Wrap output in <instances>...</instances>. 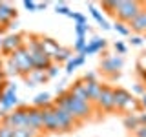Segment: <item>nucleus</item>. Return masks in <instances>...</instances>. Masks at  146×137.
I'll list each match as a JSON object with an SVG mask.
<instances>
[{
	"mask_svg": "<svg viewBox=\"0 0 146 137\" xmlns=\"http://www.w3.org/2000/svg\"><path fill=\"white\" fill-rule=\"evenodd\" d=\"M88 42H90V44H93L97 51H102V49H106V46H108L106 39H100V37H93L91 40H88Z\"/></svg>",
	"mask_w": 146,
	"mask_h": 137,
	"instance_id": "27",
	"label": "nucleus"
},
{
	"mask_svg": "<svg viewBox=\"0 0 146 137\" xmlns=\"http://www.w3.org/2000/svg\"><path fill=\"white\" fill-rule=\"evenodd\" d=\"M38 46H40V51H44L49 59H51V61H53L55 55H57V51L62 48V46L58 44L55 39H49V37H40V35H38Z\"/></svg>",
	"mask_w": 146,
	"mask_h": 137,
	"instance_id": "12",
	"label": "nucleus"
},
{
	"mask_svg": "<svg viewBox=\"0 0 146 137\" xmlns=\"http://www.w3.org/2000/svg\"><path fill=\"white\" fill-rule=\"evenodd\" d=\"M70 18L75 20V24H88V18L82 15V13H77V11H71L70 13Z\"/></svg>",
	"mask_w": 146,
	"mask_h": 137,
	"instance_id": "32",
	"label": "nucleus"
},
{
	"mask_svg": "<svg viewBox=\"0 0 146 137\" xmlns=\"http://www.w3.org/2000/svg\"><path fill=\"white\" fill-rule=\"evenodd\" d=\"M42 115H44V132H51V134H58V122H57V115H55V108L46 106L42 108Z\"/></svg>",
	"mask_w": 146,
	"mask_h": 137,
	"instance_id": "9",
	"label": "nucleus"
},
{
	"mask_svg": "<svg viewBox=\"0 0 146 137\" xmlns=\"http://www.w3.org/2000/svg\"><path fill=\"white\" fill-rule=\"evenodd\" d=\"M53 100H51V95L48 93V91H42V93H38L36 97L33 99V106L35 108H46V106H51Z\"/></svg>",
	"mask_w": 146,
	"mask_h": 137,
	"instance_id": "20",
	"label": "nucleus"
},
{
	"mask_svg": "<svg viewBox=\"0 0 146 137\" xmlns=\"http://www.w3.org/2000/svg\"><path fill=\"white\" fill-rule=\"evenodd\" d=\"M133 99V95L128 90L117 88L115 93H113V102H115V110H126V106L130 104V100Z\"/></svg>",
	"mask_w": 146,
	"mask_h": 137,
	"instance_id": "16",
	"label": "nucleus"
},
{
	"mask_svg": "<svg viewBox=\"0 0 146 137\" xmlns=\"http://www.w3.org/2000/svg\"><path fill=\"white\" fill-rule=\"evenodd\" d=\"M133 135H135V137H146V126L141 124V126L133 132Z\"/></svg>",
	"mask_w": 146,
	"mask_h": 137,
	"instance_id": "40",
	"label": "nucleus"
},
{
	"mask_svg": "<svg viewBox=\"0 0 146 137\" xmlns=\"http://www.w3.org/2000/svg\"><path fill=\"white\" fill-rule=\"evenodd\" d=\"M36 6H38V11H44V9L48 7V4H46V2H42V4H36Z\"/></svg>",
	"mask_w": 146,
	"mask_h": 137,
	"instance_id": "44",
	"label": "nucleus"
},
{
	"mask_svg": "<svg viewBox=\"0 0 146 137\" xmlns=\"http://www.w3.org/2000/svg\"><path fill=\"white\" fill-rule=\"evenodd\" d=\"M24 7L27 9V11H31V13L38 11V6H36L35 2H31V0H24Z\"/></svg>",
	"mask_w": 146,
	"mask_h": 137,
	"instance_id": "37",
	"label": "nucleus"
},
{
	"mask_svg": "<svg viewBox=\"0 0 146 137\" xmlns=\"http://www.w3.org/2000/svg\"><path fill=\"white\" fill-rule=\"evenodd\" d=\"M0 137H15V128L4 124V122L0 121Z\"/></svg>",
	"mask_w": 146,
	"mask_h": 137,
	"instance_id": "29",
	"label": "nucleus"
},
{
	"mask_svg": "<svg viewBox=\"0 0 146 137\" xmlns=\"http://www.w3.org/2000/svg\"><path fill=\"white\" fill-rule=\"evenodd\" d=\"M128 27H130V31H135V33H139V35L146 33V4H144L143 11L128 24Z\"/></svg>",
	"mask_w": 146,
	"mask_h": 137,
	"instance_id": "17",
	"label": "nucleus"
},
{
	"mask_svg": "<svg viewBox=\"0 0 146 137\" xmlns=\"http://www.w3.org/2000/svg\"><path fill=\"white\" fill-rule=\"evenodd\" d=\"M4 84H6V82H0V97H2V93H4V90H6V86H4Z\"/></svg>",
	"mask_w": 146,
	"mask_h": 137,
	"instance_id": "46",
	"label": "nucleus"
},
{
	"mask_svg": "<svg viewBox=\"0 0 146 137\" xmlns=\"http://www.w3.org/2000/svg\"><path fill=\"white\" fill-rule=\"evenodd\" d=\"M144 2H137V0H117V20L122 24H130L133 18L143 11Z\"/></svg>",
	"mask_w": 146,
	"mask_h": 137,
	"instance_id": "2",
	"label": "nucleus"
},
{
	"mask_svg": "<svg viewBox=\"0 0 146 137\" xmlns=\"http://www.w3.org/2000/svg\"><path fill=\"white\" fill-rule=\"evenodd\" d=\"M131 93H135V95H141V97H143V95L146 93V88L143 84H141V82H135L133 86H131Z\"/></svg>",
	"mask_w": 146,
	"mask_h": 137,
	"instance_id": "35",
	"label": "nucleus"
},
{
	"mask_svg": "<svg viewBox=\"0 0 146 137\" xmlns=\"http://www.w3.org/2000/svg\"><path fill=\"white\" fill-rule=\"evenodd\" d=\"M113 93H115V90L110 88V86H104L102 91H100L99 99L95 100V104L104 110V112H111V110H115V102H113Z\"/></svg>",
	"mask_w": 146,
	"mask_h": 137,
	"instance_id": "8",
	"label": "nucleus"
},
{
	"mask_svg": "<svg viewBox=\"0 0 146 137\" xmlns=\"http://www.w3.org/2000/svg\"><path fill=\"white\" fill-rule=\"evenodd\" d=\"M4 31H6V26H0V35H2Z\"/></svg>",
	"mask_w": 146,
	"mask_h": 137,
	"instance_id": "47",
	"label": "nucleus"
},
{
	"mask_svg": "<svg viewBox=\"0 0 146 137\" xmlns=\"http://www.w3.org/2000/svg\"><path fill=\"white\" fill-rule=\"evenodd\" d=\"M84 80H86V82H93V80H97V75H95V71H88V73H84Z\"/></svg>",
	"mask_w": 146,
	"mask_h": 137,
	"instance_id": "41",
	"label": "nucleus"
},
{
	"mask_svg": "<svg viewBox=\"0 0 146 137\" xmlns=\"http://www.w3.org/2000/svg\"><path fill=\"white\" fill-rule=\"evenodd\" d=\"M53 104H55V106H60L62 110H66V112H70L77 121H84V119H88L91 115V112H93L91 102H84V100L75 99L70 91L64 93V95H60V97H57V100H53Z\"/></svg>",
	"mask_w": 146,
	"mask_h": 137,
	"instance_id": "1",
	"label": "nucleus"
},
{
	"mask_svg": "<svg viewBox=\"0 0 146 137\" xmlns=\"http://www.w3.org/2000/svg\"><path fill=\"white\" fill-rule=\"evenodd\" d=\"M71 55H73V51H71L70 48H60V49L57 51V55L53 57V62H55V64H60V62H66V64H68V62L73 59Z\"/></svg>",
	"mask_w": 146,
	"mask_h": 137,
	"instance_id": "22",
	"label": "nucleus"
},
{
	"mask_svg": "<svg viewBox=\"0 0 146 137\" xmlns=\"http://www.w3.org/2000/svg\"><path fill=\"white\" fill-rule=\"evenodd\" d=\"M22 46H24V40H22V35H9V37H4V42H2V49L0 51L6 53L11 57L13 53L17 51V49H20Z\"/></svg>",
	"mask_w": 146,
	"mask_h": 137,
	"instance_id": "10",
	"label": "nucleus"
},
{
	"mask_svg": "<svg viewBox=\"0 0 146 137\" xmlns=\"http://www.w3.org/2000/svg\"><path fill=\"white\" fill-rule=\"evenodd\" d=\"M4 68V61H2V57H0V70Z\"/></svg>",
	"mask_w": 146,
	"mask_h": 137,
	"instance_id": "48",
	"label": "nucleus"
},
{
	"mask_svg": "<svg viewBox=\"0 0 146 137\" xmlns=\"http://www.w3.org/2000/svg\"><path fill=\"white\" fill-rule=\"evenodd\" d=\"M2 42H4V39H0V49H2Z\"/></svg>",
	"mask_w": 146,
	"mask_h": 137,
	"instance_id": "49",
	"label": "nucleus"
},
{
	"mask_svg": "<svg viewBox=\"0 0 146 137\" xmlns=\"http://www.w3.org/2000/svg\"><path fill=\"white\" fill-rule=\"evenodd\" d=\"M6 80V73H4V70H0V82Z\"/></svg>",
	"mask_w": 146,
	"mask_h": 137,
	"instance_id": "45",
	"label": "nucleus"
},
{
	"mask_svg": "<svg viewBox=\"0 0 146 137\" xmlns=\"http://www.w3.org/2000/svg\"><path fill=\"white\" fill-rule=\"evenodd\" d=\"M27 119H29L27 106H18V108L13 110V112L4 113L0 121H2L4 124H7V126H11V128H15V130H18V128H27Z\"/></svg>",
	"mask_w": 146,
	"mask_h": 137,
	"instance_id": "3",
	"label": "nucleus"
},
{
	"mask_svg": "<svg viewBox=\"0 0 146 137\" xmlns=\"http://www.w3.org/2000/svg\"><path fill=\"white\" fill-rule=\"evenodd\" d=\"M122 66H124L122 55L104 53V59L100 61V70H102V73H108V75H111V77H117L119 71L122 70Z\"/></svg>",
	"mask_w": 146,
	"mask_h": 137,
	"instance_id": "5",
	"label": "nucleus"
},
{
	"mask_svg": "<svg viewBox=\"0 0 146 137\" xmlns=\"http://www.w3.org/2000/svg\"><path fill=\"white\" fill-rule=\"evenodd\" d=\"M91 31V26L90 24H75V33L77 37H86Z\"/></svg>",
	"mask_w": 146,
	"mask_h": 137,
	"instance_id": "30",
	"label": "nucleus"
},
{
	"mask_svg": "<svg viewBox=\"0 0 146 137\" xmlns=\"http://www.w3.org/2000/svg\"><path fill=\"white\" fill-rule=\"evenodd\" d=\"M58 71H60V70H58V64H51V68H49V70H48V77H49V79H53V77H57L58 75Z\"/></svg>",
	"mask_w": 146,
	"mask_h": 137,
	"instance_id": "38",
	"label": "nucleus"
},
{
	"mask_svg": "<svg viewBox=\"0 0 146 137\" xmlns=\"http://www.w3.org/2000/svg\"><path fill=\"white\" fill-rule=\"evenodd\" d=\"M18 104L17 99V84H9L6 90H4L2 97H0V117L7 112H13Z\"/></svg>",
	"mask_w": 146,
	"mask_h": 137,
	"instance_id": "6",
	"label": "nucleus"
},
{
	"mask_svg": "<svg viewBox=\"0 0 146 137\" xmlns=\"http://www.w3.org/2000/svg\"><path fill=\"white\" fill-rule=\"evenodd\" d=\"M122 124H124L126 130L135 132L137 128L141 126V122H139V113H126L124 119H122Z\"/></svg>",
	"mask_w": 146,
	"mask_h": 137,
	"instance_id": "19",
	"label": "nucleus"
},
{
	"mask_svg": "<svg viewBox=\"0 0 146 137\" xmlns=\"http://www.w3.org/2000/svg\"><path fill=\"white\" fill-rule=\"evenodd\" d=\"M77 68H79V62L75 61V55H73V59H71V61L66 64V70H64V71H66V75H71V73L75 71Z\"/></svg>",
	"mask_w": 146,
	"mask_h": 137,
	"instance_id": "34",
	"label": "nucleus"
},
{
	"mask_svg": "<svg viewBox=\"0 0 146 137\" xmlns=\"http://www.w3.org/2000/svg\"><path fill=\"white\" fill-rule=\"evenodd\" d=\"M53 108H55V115H57V122H58V130L60 132H70L75 124H79V121L70 112L62 110L60 106H55V104H53Z\"/></svg>",
	"mask_w": 146,
	"mask_h": 137,
	"instance_id": "7",
	"label": "nucleus"
},
{
	"mask_svg": "<svg viewBox=\"0 0 146 137\" xmlns=\"http://www.w3.org/2000/svg\"><path fill=\"white\" fill-rule=\"evenodd\" d=\"M113 29H115L119 35H122V37H128V35H130V27H128V24H122V22H119V20H115Z\"/></svg>",
	"mask_w": 146,
	"mask_h": 137,
	"instance_id": "28",
	"label": "nucleus"
},
{
	"mask_svg": "<svg viewBox=\"0 0 146 137\" xmlns=\"http://www.w3.org/2000/svg\"><path fill=\"white\" fill-rule=\"evenodd\" d=\"M113 48H115V51H117L119 55H124V53L128 51V46H126L124 42H121V40H117V42H113Z\"/></svg>",
	"mask_w": 146,
	"mask_h": 137,
	"instance_id": "36",
	"label": "nucleus"
},
{
	"mask_svg": "<svg viewBox=\"0 0 146 137\" xmlns=\"http://www.w3.org/2000/svg\"><path fill=\"white\" fill-rule=\"evenodd\" d=\"M13 20H17V7L7 2H0V26L7 27Z\"/></svg>",
	"mask_w": 146,
	"mask_h": 137,
	"instance_id": "14",
	"label": "nucleus"
},
{
	"mask_svg": "<svg viewBox=\"0 0 146 137\" xmlns=\"http://www.w3.org/2000/svg\"><path fill=\"white\" fill-rule=\"evenodd\" d=\"M102 7L106 9L110 15H113V17L117 15V0H108V2H102Z\"/></svg>",
	"mask_w": 146,
	"mask_h": 137,
	"instance_id": "31",
	"label": "nucleus"
},
{
	"mask_svg": "<svg viewBox=\"0 0 146 137\" xmlns=\"http://www.w3.org/2000/svg\"><path fill=\"white\" fill-rule=\"evenodd\" d=\"M88 84V93H90V100L91 102H95V100L99 99V95H100V91H102L104 86L100 84L99 80H93V82H86Z\"/></svg>",
	"mask_w": 146,
	"mask_h": 137,
	"instance_id": "21",
	"label": "nucleus"
},
{
	"mask_svg": "<svg viewBox=\"0 0 146 137\" xmlns=\"http://www.w3.org/2000/svg\"><path fill=\"white\" fill-rule=\"evenodd\" d=\"M88 9H90V13H91V17H93V18H95V22H97V24H99V26H102V24H104V22H106V18H104V17H102V13H100V11H99V9H97V7H95V6H93V4H88Z\"/></svg>",
	"mask_w": 146,
	"mask_h": 137,
	"instance_id": "25",
	"label": "nucleus"
},
{
	"mask_svg": "<svg viewBox=\"0 0 146 137\" xmlns=\"http://www.w3.org/2000/svg\"><path fill=\"white\" fill-rule=\"evenodd\" d=\"M9 59H11V61L17 64V68H18V73H20V75H24V77H27L31 71L35 70V66H33V61H31V57H29V51H27V49L24 48V46H22L20 49H17V51L13 53Z\"/></svg>",
	"mask_w": 146,
	"mask_h": 137,
	"instance_id": "4",
	"label": "nucleus"
},
{
	"mask_svg": "<svg viewBox=\"0 0 146 137\" xmlns=\"http://www.w3.org/2000/svg\"><path fill=\"white\" fill-rule=\"evenodd\" d=\"M42 132L35 130V128H18L15 130V137H40Z\"/></svg>",
	"mask_w": 146,
	"mask_h": 137,
	"instance_id": "23",
	"label": "nucleus"
},
{
	"mask_svg": "<svg viewBox=\"0 0 146 137\" xmlns=\"http://www.w3.org/2000/svg\"><path fill=\"white\" fill-rule=\"evenodd\" d=\"M4 73H6V77H11V75H20L18 73V68H17V64L11 61V59H7V61H4Z\"/></svg>",
	"mask_w": 146,
	"mask_h": 137,
	"instance_id": "24",
	"label": "nucleus"
},
{
	"mask_svg": "<svg viewBox=\"0 0 146 137\" xmlns=\"http://www.w3.org/2000/svg\"><path fill=\"white\" fill-rule=\"evenodd\" d=\"M88 46V40H86V37H77L75 42H73V51H75L77 55L84 51V48Z\"/></svg>",
	"mask_w": 146,
	"mask_h": 137,
	"instance_id": "26",
	"label": "nucleus"
},
{
	"mask_svg": "<svg viewBox=\"0 0 146 137\" xmlns=\"http://www.w3.org/2000/svg\"><path fill=\"white\" fill-rule=\"evenodd\" d=\"M130 42H131V46H143V37L141 35H131Z\"/></svg>",
	"mask_w": 146,
	"mask_h": 137,
	"instance_id": "39",
	"label": "nucleus"
},
{
	"mask_svg": "<svg viewBox=\"0 0 146 137\" xmlns=\"http://www.w3.org/2000/svg\"><path fill=\"white\" fill-rule=\"evenodd\" d=\"M27 113H29L27 128H35V130L44 132V115H42V110L35 108V106H27Z\"/></svg>",
	"mask_w": 146,
	"mask_h": 137,
	"instance_id": "11",
	"label": "nucleus"
},
{
	"mask_svg": "<svg viewBox=\"0 0 146 137\" xmlns=\"http://www.w3.org/2000/svg\"><path fill=\"white\" fill-rule=\"evenodd\" d=\"M68 91H70L75 99L84 100V102H91V100H90V93H88V84H86L84 79H80V80H77L75 84H71ZM91 104H93V102H91Z\"/></svg>",
	"mask_w": 146,
	"mask_h": 137,
	"instance_id": "13",
	"label": "nucleus"
},
{
	"mask_svg": "<svg viewBox=\"0 0 146 137\" xmlns=\"http://www.w3.org/2000/svg\"><path fill=\"white\" fill-rule=\"evenodd\" d=\"M139 100H141V108H144V110H146V93H144Z\"/></svg>",
	"mask_w": 146,
	"mask_h": 137,
	"instance_id": "43",
	"label": "nucleus"
},
{
	"mask_svg": "<svg viewBox=\"0 0 146 137\" xmlns=\"http://www.w3.org/2000/svg\"><path fill=\"white\" fill-rule=\"evenodd\" d=\"M139 122L146 126V112H141V113H139Z\"/></svg>",
	"mask_w": 146,
	"mask_h": 137,
	"instance_id": "42",
	"label": "nucleus"
},
{
	"mask_svg": "<svg viewBox=\"0 0 146 137\" xmlns=\"http://www.w3.org/2000/svg\"><path fill=\"white\" fill-rule=\"evenodd\" d=\"M24 79H26L27 88H35L36 84H44V82L48 80L49 77H48V71H42V70H33V71H31L27 77H24Z\"/></svg>",
	"mask_w": 146,
	"mask_h": 137,
	"instance_id": "18",
	"label": "nucleus"
},
{
	"mask_svg": "<svg viewBox=\"0 0 146 137\" xmlns=\"http://www.w3.org/2000/svg\"><path fill=\"white\" fill-rule=\"evenodd\" d=\"M55 13H58V15H66V17H70L71 9L68 7L66 4H55Z\"/></svg>",
	"mask_w": 146,
	"mask_h": 137,
	"instance_id": "33",
	"label": "nucleus"
},
{
	"mask_svg": "<svg viewBox=\"0 0 146 137\" xmlns=\"http://www.w3.org/2000/svg\"><path fill=\"white\" fill-rule=\"evenodd\" d=\"M29 57H31V61H33V66H35V70H42V71H48L49 68H51V64L53 61L48 57L44 51H33V53H29Z\"/></svg>",
	"mask_w": 146,
	"mask_h": 137,
	"instance_id": "15",
	"label": "nucleus"
}]
</instances>
